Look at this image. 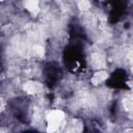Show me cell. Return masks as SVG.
Here are the masks:
<instances>
[{"mask_svg": "<svg viewBox=\"0 0 133 133\" xmlns=\"http://www.w3.org/2000/svg\"><path fill=\"white\" fill-rule=\"evenodd\" d=\"M64 118V114L60 110H53L48 115V122H49V130L54 131L58 128L62 119Z\"/></svg>", "mask_w": 133, "mask_h": 133, "instance_id": "cell-1", "label": "cell"}, {"mask_svg": "<svg viewBox=\"0 0 133 133\" xmlns=\"http://www.w3.org/2000/svg\"><path fill=\"white\" fill-rule=\"evenodd\" d=\"M24 88L29 94H35V92H38L42 90V85L37 82H28L25 84Z\"/></svg>", "mask_w": 133, "mask_h": 133, "instance_id": "cell-2", "label": "cell"}, {"mask_svg": "<svg viewBox=\"0 0 133 133\" xmlns=\"http://www.w3.org/2000/svg\"><path fill=\"white\" fill-rule=\"evenodd\" d=\"M26 8L31 12L38 11V1L37 0H26L25 2Z\"/></svg>", "mask_w": 133, "mask_h": 133, "instance_id": "cell-3", "label": "cell"}, {"mask_svg": "<svg viewBox=\"0 0 133 133\" xmlns=\"http://www.w3.org/2000/svg\"><path fill=\"white\" fill-rule=\"evenodd\" d=\"M107 78V74L105 73V72H99V73H97L95 76H94V82L97 84V83H100V82H102V81H104L105 79Z\"/></svg>", "mask_w": 133, "mask_h": 133, "instance_id": "cell-4", "label": "cell"}, {"mask_svg": "<svg viewBox=\"0 0 133 133\" xmlns=\"http://www.w3.org/2000/svg\"><path fill=\"white\" fill-rule=\"evenodd\" d=\"M89 6H90V4H89V2H88L87 0H81V1L79 2V8H80V9L86 10V9L89 8Z\"/></svg>", "mask_w": 133, "mask_h": 133, "instance_id": "cell-5", "label": "cell"}, {"mask_svg": "<svg viewBox=\"0 0 133 133\" xmlns=\"http://www.w3.org/2000/svg\"><path fill=\"white\" fill-rule=\"evenodd\" d=\"M0 1H1V0H0Z\"/></svg>", "mask_w": 133, "mask_h": 133, "instance_id": "cell-6", "label": "cell"}]
</instances>
